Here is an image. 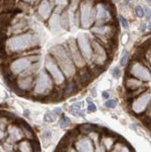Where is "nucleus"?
I'll return each mask as SVG.
<instances>
[{"mask_svg":"<svg viewBox=\"0 0 151 152\" xmlns=\"http://www.w3.org/2000/svg\"><path fill=\"white\" fill-rule=\"evenodd\" d=\"M103 97H104V99L109 98V94H108L107 91H104V92H103Z\"/></svg>","mask_w":151,"mask_h":152,"instance_id":"f8f14e48","label":"nucleus"},{"mask_svg":"<svg viewBox=\"0 0 151 152\" xmlns=\"http://www.w3.org/2000/svg\"><path fill=\"white\" fill-rule=\"evenodd\" d=\"M124 1H126V2H130L131 0H124Z\"/></svg>","mask_w":151,"mask_h":152,"instance_id":"4468645a","label":"nucleus"},{"mask_svg":"<svg viewBox=\"0 0 151 152\" xmlns=\"http://www.w3.org/2000/svg\"><path fill=\"white\" fill-rule=\"evenodd\" d=\"M106 107L109 108H115L117 107V101L116 100H108L106 103Z\"/></svg>","mask_w":151,"mask_h":152,"instance_id":"6e6552de","label":"nucleus"},{"mask_svg":"<svg viewBox=\"0 0 151 152\" xmlns=\"http://www.w3.org/2000/svg\"><path fill=\"white\" fill-rule=\"evenodd\" d=\"M147 2H149V3H151V0H147Z\"/></svg>","mask_w":151,"mask_h":152,"instance_id":"2eb2a0df","label":"nucleus"},{"mask_svg":"<svg viewBox=\"0 0 151 152\" xmlns=\"http://www.w3.org/2000/svg\"><path fill=\"white\" fill-rule=\"evenodd\" d=\"M112 75H113L114 77H120V69L117 68V67H115L113 69V71H112Z\"/></svg>","mask_w":151,"mask_h":152,"instance_id":"9b49d317","label":"nucleus"},{"mask_svg":"<svg viewBox=\"0 0 151 152\" xmlns=\"http://www.w3.org/2000/svg\"><path fill=\"white\" fill-rule=\"evenodd\" d=\"M120 23H121V25L123 26L124 28L125 29H128V27H129V23H128V22H127V20L124 18V17H122V16H120Z\"/></svg>","mask_w":151,"mask_h":152,"instance_id":"9d476101","label":"nucleus"},{"mask_svg":"<svg viewBox=\"0 0 151 152\" xmlns=\"http://www.w3.org/2000/svg\"><path fill=\"white\" fill-rule=\"evenodd\" d=\"M148 29H149V30H151V23H149V25H148Z\"/></svg>","mask_w":151,"mask_h":152,"instance_id":"ddd939ff","label":"nucleus"},{"mask_svg":"<svg viewBox=\"0 0 151 152\" xmlns=\"http://www.w3.org/2000/svg\"><path fill=\"white\" fill-rule=\"evenodd\" d=\"M80 131L83 134H90V132L93 131V127L90 124H84L80 126Z\"/></svg>","mask_w":151,"mask_h":152,"instance_id":"f03ea898","label":"nucleus"},{"mask_svg":"<svg viewBox=\"0 0 151 152\" xmlns=\"http://www.w3.org/2000/svg\"><path fill=\"white\" fill-rule=\"evenodd\" d=\"M56 120V115H54L53 113H48L45 117V121L48 122H53Z\"/></svg>","mask_w":151,"mask_h":152,"instance_id":"423d86ee","label":"nucleus"},{"mask_svg":"<svg viewBox=\"0 0 151 152\" xmlns=\"http://www.w3.org/2000/svg\"><path fill=\"white\" fill-rule=\"evenodd\" d=\"M76 91V85L75 83H71L68 87L66 88V91H65V92H66V94H71L72 92H74Z\"/></svg>","mask_w":151,"mask_h":152,"instance_id":"0eeeda50","label":"nucleus"},{"mask_svg":"<svg viewBox=\"0 0 151 152\" xmlns=\"http://www.w3.org/2000/svg\"><path fill=\"white\" fill-rule=\"evenodd\" d=\"M127 60H128V51L123 50L122 55H121V59H120V64L122 65V66H124V65L126 64Z\"/></svg>","mask_w":151,"mask_h":152,"instance_id":"7ed1b4c3","label":"nucleus"},{"mask_svg":"<svg viewBox=\"0 0 151 152\" xmlns=\"http://www.w3.org/2000/svg\"><path fill=\"white\" fill-rule=\"evenodd\" d=\"M87 101H88V103H89V107H88V111L89 112H94V111H96V107L95 105L91 103V100L90 98H88L87 99Z\"/></svg>","mask_w":151,"mask_h":152,"instance_id":"1a4fd4ad","label":"nucleus"},{"mask_svg":"<svg viewBox=\"0 0 151 152\" xmlns=\"http://www.w3.org/2000/svg\"><path fill=\"white\" fill-rule=\"evenodd\" d=\"M70 112L74 116H77V117H84V113H82V111L80 110V107H78V104L72 105Z\"/></svg>","mask_w":151,"mask_h":152,"instance_id":"f257e3e1","label":"nucleus"},{"mask_svg":"<svg viewBox=\"0 0 151 152\" xmlns=\"http://www.w3.org/2000/svg\"><path fill=\"white\" fill-rule=\"evenodd\" d=\"M70 124V120L67 118V117H63L61 121H60V126L62 128H65V127H67L68 125Z\"/></svg>","mask_w":151,"mask_h":152,"instance_id":"20e7f679","label":"nucleus"},{"mask_svg":"<svg viewBox=\"0 0 151 152\" xmlns=\"http://www.w3.org/2000/svg\"><path fill=\"white\" fill-rule=\"evenodd\" d=\"M135 13H136V15L137 17H139V18H142L144 17V15H145V11H144L143 8L141 6H137L136 8H135Z\"/></svg>","mask_w":151,"mask_h":152,"instance_id":"39448f33","label":"nucleus"}]
</instances>
